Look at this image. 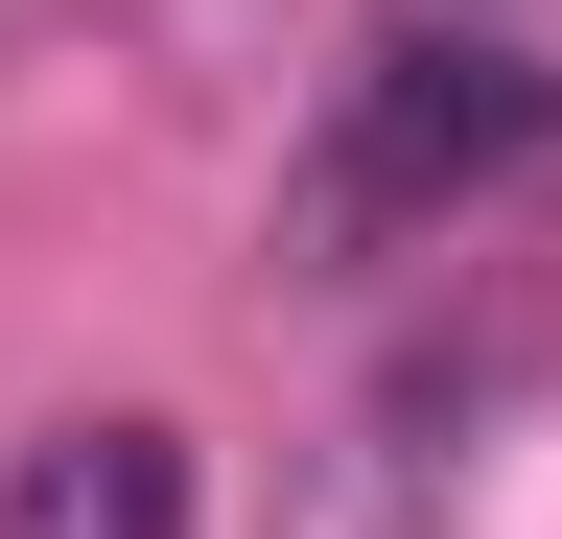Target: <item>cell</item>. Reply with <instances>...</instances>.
<instances>
[{
  "mask_svg": "<svg viewBox=\"0 0 562 539\" xmlns=\"http://www.w3.org/2000/svg\"><path fill=\"white\" fill-rule=\"evenodd\" d=\"M516 165H562V47L516 0H375L328 71V142H305V235L375 258V235H446L492 212Z\"/></svg>",
  "mask_w": 562,
  "mask_h": 539,
  "instance_id": "1",
  "label": "cell"
},
{
  "mask_svg": "<svg viewBox=\"0 0 562 539\" xmlns=\"http://www.w3.org/2000/svg\"><path fill=\"white\" fill-rule=\"evenodd\" d=\"M0 539H211V493H188V423H47L24 469H0Z\"/></svg>",
  "mask_w": 562,
  "mask_h": 539,
  "instance_id": "2",
  "label": "cell"
}]
</instances>
